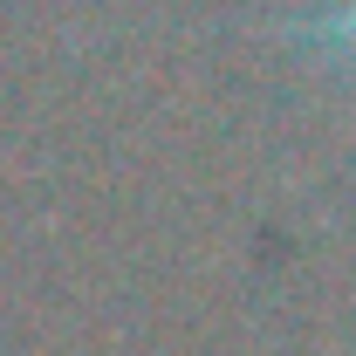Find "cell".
<instances>
[{"instance_id": "cell-1", "label": "cell", "mask_w": 356, "mask_h": 356, "mask_svg": "<svg viewBox=\"0 0 356 356\" xmlns=\"http://www.w3.org/2000/svg\"><path fill=\"white\" fill-rule=\"evenodd\" d=\"M343 42L356 48V0H350V14H343Z\"/></svg>"}]
</instances>
